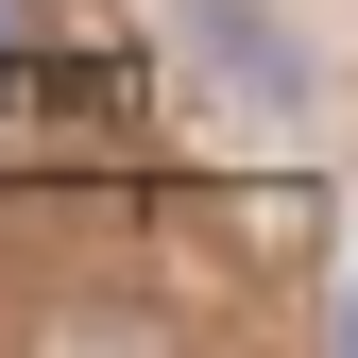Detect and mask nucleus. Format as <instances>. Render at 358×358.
Instances as JSON below:
<instances>
[{"mask_svg":"<svg viewBox=\"0 0 358 358\" xmlns=\"http://www.w3.org/2000/svg\"><path fill=\"white\" fill-rule=\"evenodd\" d=\"M171 34H188V69H205L239 120H307V34L273 17V0H188Z\"/></svg>","mask_w":358,"mask_h":358,"instance_id":"f257e3e1","label":"nucleus"},{"mask_svg":"<svg viewBox=\"0 0 358 358\" xmlns=\"http://www.w3.org/2000/svg\"><path fill=\"white\" fill-rule=\"evenodd\" d=\"M17 34H34V0H0V52H17Z\"/></svg>","mask_w":358,"mask_h":358,"instance_id":"f03ea898","label":"nucleus"},{"mask_svg":"<svg viewBox=\"0 0 358 358\" xmlns=\"http://www.w3.org/2000/svg\"><path fill=\"white\" fill-rule=\"evenodd\" d=\"M341 341H358V273H341Z\"/></svg>","mask_w":358,"mask_h":358,"instance_id":"7ed1b4c3","label":"nucleus"}]
</instances>
